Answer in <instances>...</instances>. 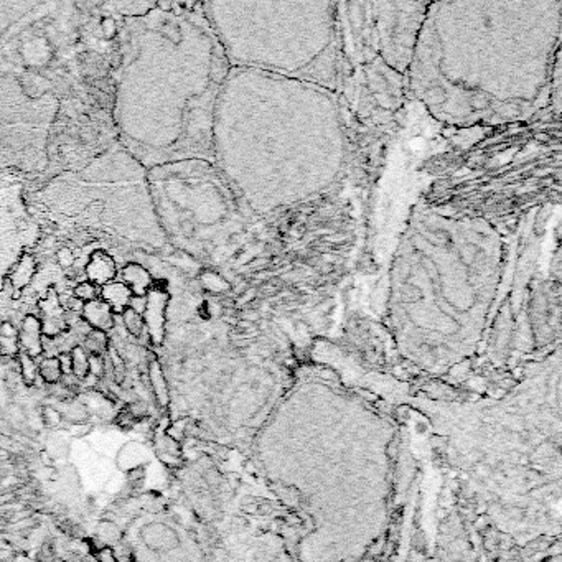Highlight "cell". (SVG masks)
<instances>
[{"instance_id": "cell-1", "label": "cell", "mask_w": 562, "mask_h": 562, "mask_svg": "<svg viewBox=\"0 0 562 562\" xmlns=\"http://www.w3.org/2000/svg\"><path fill=\"white\" fill-rule=\"evenodd\" d=\"M116 86L119 144L145 170L210 159L224 58L216 36L190 15L149 12L127 21Z\"/></svg>"}, {"instance_id": "cell-2", "label": "cell", "mask_w": 562, "mask_h": 562, "mask_svg": "<svg viewBox=\"0 0 562 562\" xmlns=\"http://www.w3.org/2000/svg\"><path fill=\"white\" fill-rule=\"evenodd\" d=\"M28 208L38 221L94 231L137 248L160 249L167 242L147 170L119 142L83 168L53 176L32 196Z\"/></svg>"}, {"instance_id": "cell-3", "label": "cell", "mask_w": 562, "mask_h": 562, "mask_svg": "<svg viewBox=\"0 0 562 562\" xmlns=\"http://www.w3.org/2000/svg\"><path fill=\"white\" fill-rule=\"evenodd\" d=\"M60 101L28 94L12 75H0V175H38L48 167V144Z\"/></svg>"}, {"instance_id": "cell-4", "label": "cell", "mask_w": 562, "mask_h": 562, "mask_svg": "<svg viewBox=\"0 0 562 562\" xmlns=\"http://www.w3.org/2000/svg\"><path fill=\"white\" fill-rule=\"evenodd\" d=\"M40 239V223L20 183L0 185V289L17 262Z\"/></svg>"}, {"instance_id": "cell-5", "label": "cell", "mask_w": 562, "mask_h": 562, "mask_svg": "<svg viewBox=\"0 0 562 562\" xmlns=\"http://www.w3.org/2000/svg\"><path fill=\"white\" fill-rule=\"evenodd\" d=\"M170 300V294L160 289H152L145 295L144 307V328L149 333V340L153 345H162L165 338V310Z\"/></svg>"}, {"instance_id": "cell-6", "label": "cell", "mask_w": 562, "mask_h": 562, "mask_svg": "<svg viewBox=\"0 0 562 562\" xmlns=\"http://www.w3.org/2000/svg\"><path fill=\"white\" fill-rule=\"evenodd\" d=\"M117 274V267L114 259L104 251H94L89 261L86 264V277L87 282L93 285H106L109 282H114V277Z\"/></svg>"}, {"instance_id": "cell-7", "label": "cell", "mask_w": 562, "mask_h": 562, "mask_svg": "<svg viewBox=\"0 0 562 562\" xmlns=\"http://www.w3.org/2000/svg\"><path fill=\"white\" fill-rule=\"evenodd\" d=\"M40 310L43 313V317L40 319L43 335L56 336L58 333H61V331L64 330V327H66L64 310H63L60 302H58V297H56V294L53 290L47 295V299H43L40 302Z\"/></svg>"}, {"instance_id": "cell-8", "label": "cell", "mask_w": 562, "mask_h": 562, "mask_svg": "<svg viewBox=\"0 0 562 562\" xmlns=\"http://www.w3.org/2000/svg\"><path fill=\"white\" fill-rule=\"evenodd\" d=\"M18 343L20 348L27 353L28 356L36 358L41 356L43 353V330L41 322L38 317L28 315L21 323V328L18 331Z\"/></svg>"}, {"instance_id": "cell-9", "label": "cell", "mask_w": 562, "mask_h": 562, "mask_svg": "<svg viewBox=\"0 0 562 562\" xmlns=\"http://www.w3.org/2000/svg\"><path fill=\"white\" fill-rule=\"evenodd\" d=\"M81 313H83V319L93 330H99L107 333L114 327L113 310L102 300L86 302V304H83V308H81Z\"/></svg>"}, {"instance_id": "cell-10", "label": "cell", "mask_w": 562, "mask_h": 562, "mask_svg": "<svg viewBox=\"0 0 562 562\" xmlns=\"http://www.w3.org/2000/svg\"><path fill=\"white\" fill-rule=\"evenodd\" d=\"M124 284L129 287L134 297H145L147 292L152 289V276L150 272L140 264L129 262L122 267Z\"/></svg>"}, {"instance_id": "cell-11", "label": "cell", "mask_w": 562, "mask_h": 562, "mask_svg": "<svg viewBox=\"0 0 562 562\" xmlns=\"http://www.w3.org/2000/svg\"><path fill=\"white\" fill-rule=\"evenodd\" d=\"M101 295L102 302H106L109 308L116 313L124 312L125 308L130 305L132 300V292L124 282H109L101 287Z\"/></svg>"}, {"instance_id": "cell-12", "label": "cell", "mask_w": 562, "mask_h": 562, "mask_svg": "<svg viewBox=\"0 0 562 562\" xmlns=\"http://www.w3.org/2000/svg\"><path fill=\"white\" fill-rule=\"evenodd\" d=\"M147 376H149V383H150V389H152L155 402L159 404V408H167L170 402V391H168L165 374L162 371V366L157 359H152L149 366H147Z\"/></svg>"}, {"instance_id": "cell-13", "label": "cell", "mask_w": 562, "mask_h": 562, "mask_svg": "<svg viewBox=\"0 0 562 562\" xmlns=\"http://www.w3.org/2000/svg\"><path fill=\"white\" fill-rule=\"evenodd\" d=\"M155 452H157V457L165 465H170V467H175L180 462L182 452L178 440L172 439L167 432H162L155 437Z\"/></svg>"}, {"instance_id": "cell-14", "label": "cell", "mask_w": 562, "mask_h": 562, "mask_svg": "<svg viewBox=\"0 0 562 562\" xmlns=\"http://www.w3.org/2000/svg\"><path fill=\"white\" fill-rule=\"evenodd\" d=\"M36 4L32 2H0V35L9 30L13 21L30 12Z\"/></svg>"}, {"instance_id": "cell-15", "label": "cell", "mask_w": 562, "mask_h": 562, "mask_svg": "<svg viewBox=\"0 0 562 562\" xmlns=\"http://www.w3.org/2000/svg\"><path fill=\"white\" fill-rule=\"evenodd\" d=\"M33 274H35V259L27 253L17 262L15 267L12 269L9 277L12 280V285L15 287L17 290H24L28 285V282L32 280Z\"/></svg>"}, {"instance_id": "cell-16", "label": "cell", "mask_w": 562, "mask_h": 562, "mask_svg": "<svg viewBox=\"0 0 562 562\" xmlns=\"http://www.w3.org/2000/svg\"><path fill=\"white\" fill-rule=\"evenodd\" d=\"M20 343H18V330L10 322H4L0 325V354L7 358L18 356Z\"/></svg>"}, {"instance_id": "cell-17", "label": "cell", "mask_w": 562, "mask_h": 562, "mask_svg": "<svg viewBox=\"0 0 562 562\" xmlns=\"http://www.w3.org/2000/svg\"><path fill=\"white\" fill-rule=\"evenodd\" d=\"M70 358H71V374L79 381L86 379L87 374H89V354H87V351L83 346L76 345L71 348Z\"/></svg>"}, {"instance_id": "cell-18", "label": "cell", "mask_w": 562, "mask_h": 562, "mask_svg": "<svg viewBox=\"0 0 562 562\" xmlns=\"http://www.w3.org/2000/svg\"><path fill=\"white\" fill-rule=\"evenodd\" d=\"M38 376L47 384H58L63 379V371L58 356H47L38 363Z\"/></svg>"}, {"instance_id": "cell-19", "label": "cell", "mask_w": 562, "mask_h": 562, "mask_svg": "<svg viewBox=\"0 0 562 562\" xmlns=\"http://www.w3.org/2000/svg\"><path fill=\"white\" fill-rule=\"evenodd\" d=\"M107 333H104V331H99V330H91L89 333L86 335V340H84V350L89 351L91 354H94V356H102L107 350H109V345H107Z\"/></svg>"}, {"instance_id": "cell-20", "label": "cell", "mask_w": 562, "mask_h": 562, "mask_svg": "<svg viewBox=\"0 0 562 562\" xmlns=\"http://www.w3.org/2000/svg\"><path fill=\"white\" fill-rule=\"evenodd\" d=\"M18 365H20V376L25 381L27 386H33L35 381L40 378L38 376V363L35 358L28 356L27 353L20 351L18 353Z\"/></svg>"}, {"instance_id": "cell-21", "label": "cell", "mask_w": 562, "mask_h": 562, "mask_svg": "<svg viewBox=\"0 0 562 562\" xmlns=\"http://www.w3.org/2000/svg\"><path fill=\"white\" fill-rule=\"evenodd\" d=\"M113 7L121 12L122 15H129V17H145L147 13L152 12L155 9L153 2H124V4H113Z\"/></svg>"}, {"instance_id": "cell-22", "label": "cell", "mask_w": 562, "mask_h": 562, "mask_svg": "<svg viewBox=\"0 0 562 562\" xmlns=\"http://www.w3.org/2000/svg\"><path fill=\"white\" fill-rule=\"evenodd\" d=\"M122 320H124V325H125V330H127L129 333L134 335V336H140L142 335V331L145 330L142 315H140L139 312H136L134 308H125L122 312Z\"/></svg>"}, {"instance_id": "cell-23", "label": "cell", "mask_w": 562, "mask_h": 562, "mask_svg": "<svg viewBox=\"0 0 562 562\" xmlns=\"http://www.w3.org/2000/svg\"><path fill=\"white\" fill-rule=\"evenodd\" d=\"M75 297L79 302H83V304H86V302H91V300H96V285H93L91 282L79 284L75 289Z\"/></svg>"}, {"instance_id": "cell-24", "label": "cell", "mask_w": 562, "mask_h": 562, "mask_svg": "<svg viewBox=\"0 0 562 562\" xmlns=\"http://www.w3.org/2000/svg\"><path fill=\"white\" fill-rule=\"evenodd\" d=\"M96 562H119L117 554L110 546H101L94 551Z\"/></svg>"}, {"instance_id": "cell-25", "label": "cell", "mask_w": 562, "mask_h": 562, "mask_svg": "<svg viewBox=\"0 0 562 562\" xmlns=\"http://www.w3.org/2000/svg\"><path fill=\"white\" fill-rule=\"evenodd\" d=\"M106 371V361L102 359V356H94V354H89V374L93 378H101L104 376Z\"/></svg>"}, {"instance_id": "cell-26", "label": "cell", "mask_w": 562, "mask_h": 562, "mask_svg": "<svg viewBox=\"0 0 562 562\" xmlns=\"http://www.w3.org/2000/svg\"><path fill=\"white\" fill-rule=\"evenodd\" d=\"M101 28H102V33H104V36H106L107 40H113L114 36L119 33V28H117V24H116V20L113 17L102 18Z\"/></svg>"}, {"instance_id": "cell-27", "label": "cell", "mask_w": 562, "mask_h": 562, "mask_svg": "<svg viewBox=\"0 0 562 562\" xmlns=\"http://www.w3.org/2000/svg\"><path fill=\"white\" fill-rule=\"evenodd\" d=\"M58 261H60V264L63 265V267H66V265H71L73 264V254L70 249H61L60 253H58Z\"/></svg>"}]
</instances>
